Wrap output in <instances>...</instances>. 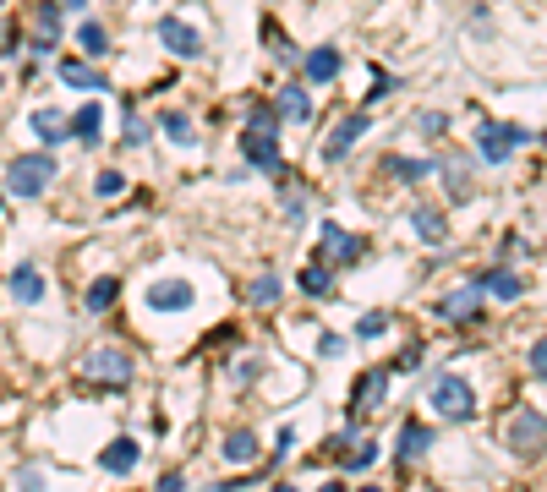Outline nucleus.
I'll return each instance as SVG.
<instances>
[{
    "label": "nucleus",
    "mask_w": 547,
    "mask_h": 492,
    "mask_svg": "<svg viewBox=\"0 0 547 492\" xmlns=\"http://www.w3.org/2000/svg\"><path fill=\"white\" fill-rule=\"evenodd\" d=\"M50 181H55V159L50 154H17L6 164V192L11 197H44Z\"/></svg>",
    "instance_id": "1"
},
{
    "label": "nucleus",
    "mask_w": 547,
    "mask_h": 492,
    "mask_svg": "<svg viewBox=\"0 0 547 492\" xmlns=\"http://www.w3.org/2000/svg\"><path fill=\"white\" fill-rule=\"evenodd\" d=\"M427 405H433L444 421H471L476 416V389L460 378V372H444V378L427 389Z\"/></svg>",
    "instance_id": "2"
},
{
    "label": "nucleus",
    "mask_w": 547,
    "mask_h": 492,
    "mask_svg": "<svg viewBox=\"0 0 547 492\" xmlns=\"http://www.w3.org/2000/svg\"><path fill=\"white\" fill-rule=\"evenodd\" d=\"M531 132L526 126H504V121H482L476 126V154H482L487 164H504L515 148H526Z\"/></svg>",
    "instance_id": "3"
},
{
    "label": "nucleus",
    "mask_w": 547,
    "mask_h": 492,
    "mask_svg": "<svg viewBox=\"0 0 547 492\" xmlns=\"http://www.w3.org/2000/svg\"><path fill=\"white\" fill-rule=\"evenodd\" d=\"M482 301H487L482 279H465L460 290H449L438 301V323H482Z\"/></svg>",
    "instance_id": "4"
},
{
    "label": "nucleus",
    "mask_w": 547,
    "mask_h": 492,
    "mask_svg": "<svg viewBox=\"0 0 547 492\" xmlns=\"http://www.w3.org/2000/svg\"><path fill=\"white\" fill-rule=\"evenodd\" d=\"M132 356H126V350H88V361H83V378L88 383H115V389H121V383H132Z\"/></svg>",
    "instance_id": "5"
},
{
    "label": "nucleus",
    "mask_w": 547,
    "mask_h": 492,
    "mask_svg": "<svg viewBox=\"0 0 547 492\" xmlns=\"http://www.w3.org/2000/svg\"><path fill=\"white\" fill-rule=\"evenodd\" d=\"M362 252H367L362 236H345L340 225H323V236H318V263L323 268H345V263H356Z\"/></svg>",
    "instance_id": "6"
},
{
    "label": "nucleus",
    "mask_w": 547,
    "mask_h": 492,
    "mask_svg": "<svg viewBox=\"0 0 547 492\" xmlns=\"http://www.w3.org/2000/svg\"><path fill=\"white\" fill-rule=\"evenodd\" d=\"M504 443H509V454H520V460L542 454V410H537V405H526V410H520V416L509 421Z\"/></svg>",
    "instance_id": "7"
},
{
    "label": "nucleus",
    "mask_w": 547,
    "mask_h": 492,
    "mask_svg": "<svg viewBox=\"0 0 547 492\" xmlns=\"http://www.w3.org/2000/svg\"><path fill=\"white\" fill-rule=\"evenodd\" d=\"M433 170L444 175V186H449V197H455V203H471V197H476V186H471V154H444V159H433Z\"/></svg>",
    "instance_id": "8"
},
{
    "label": "nucleus",
    "mask_w": 547,
    "mask_h": 492,
    "mask_svg": "<svg viewBox=\"0 0 547 492\" xmlns=\"http://www.w3.org/2000/svg\"><path fill=\"white\" fill-rule=\"evenodd\" d=\"M159 44H165V50H176V55H186V61H192V55H203V33H197L192 22H181V17H159Z\"/></svg>",
    "instance_id": "9"
},
{
    "label": "nucleus",
    "mask_w": 547,
    "mask_h": 492,
    "mask_svg": "<svg viewBox=\"0 0 547 492\" xmlns=\"http://www.w3.org/2000/svg\"><path fill=\"white\" fill-rule=\"evenodd\" d=\"M241 154H247V164H252V170H263V175H279V170H285L274 132H247V137H241Z\"/></svg>",
    "instance_id": "10"
},
{
    "label": "nucleus",
    "mask_w": 547,
    "mask_h": 492,
    "mask_svg": "<svg viewBox=\"0 0 547 492\" xmlns=\"http://www.w3.org/2000/svg\"><path fill=\"white\" fill-rule=\"evenodd\" d=\"M367 126H372L367 115H345V121L329 132V143H323V159H329V164H340V159H345V154H351V148L367 137Z\"/></svg>",
    "instance_id": "11"
},
{
    "label": "nucleus",
    "mask_w": 547,
    "mask_h": 492,
    "mask_svg": "<svg viewBox=\"0 0 547 492\" xmlns=\"http://www.w3.org/2000/svg\"><path fill=\"white\" fill-rule=\"evenodd\" d=\"M389 378H394L389 367H367L362 383H356V394H351V416H372L378 400H383V389H389Z\"/></svg>",
    "instance_id": "12"
},
{
    "label": "nucleus",
    "mask_w": 547,
    "mask_h": 492,
    "mask_svg": "<svg viewBox=\"0 0 547 492\" xmlns=\"http://www.w3.org/2000/svg\"><path fill=\"white\" fill-rule=\"evenodd\" d=\"M148 307L154 312H186L192 307V285H186V279H154V285H148Z\"/></svg>",
    "instance_id": "13"
},
{
    "label": "nucleus",
    "mask_w": 547,
    "mask_h": 492,
    "mask_svg": "<svg viewBox=\"0 0 547 492\" xmlns=\"http://www.w3.org/2000/svg\"><path fill=\"white\" fill-rule=\"evenodd\" d=\"M137 460H143V443H137V438H115L110 449L99 454V465H104L110 476H132Z\"/></svg>",
    "instance_id": "14"
},
{
    "label": "nucleus",
    "mask_w": 547,
    "mask_h": 492,
    "mask_svg": "<svg viewBox=\"0 0 547 492\" xmlns=\"http://www.w3.org/2000/svg\"><path fill=\"white\" fill-rule=\"evenodd\" d=\"M433 449V427H422V421H405L400 427V443H394V460H422V454Z\"/></svg>",
    "instance_id": "15"
},
{
    "label": "nucleus",
    "mask_w": 547,
    "mask_h": 492,
    "mask_svg": "<svg viewBox=\"0 0 547 492\" xmlns=\"http://www.w3.org/2000/svg\"><path fill=\"white\" fill-rule=\"evenodd\" d=\"M482 279V290L487 296H498V301H520L526 296V279L515 274V268H487V274H476Z\"/></svg>",
    "instance_id": "16"
},
{
    "label": "nucleus",
    "mask_w": 547,
    "mask_h": 492,
    "mask_svg": "<svg viewBox=\"0 0 547 492\" xmlns=\"http://www.w3.org/2000/svg\"><path fill=\"white\" fill-rule=\"evenodd\" d=\"M301 66H307V82H334L340 77V50H334V44H318V50L301 55Z\"/></svg>",
    "instance_id": "17"
},
{
    "label": "nucleus",
    "mask_w": 547,
    "mask_h": 492,
    "mask_svg": "<svg viewBox=\"0 0 547 492\" xmlns=\"http://www.w3.org/2000/svg\"><path fill=\"white\" fill-rule=\"evenodd\" d=\"M274 110L285 115V121H312V93L301 88V82H285L279 99H274Z\"/></svg>",
    "instance_id": "18"
},
{
    "label": "nucleus",
    "mask_w": 547,
    "mask_h": 492,
    "mask_svg": "<svg viewBox=\"0 0 547 492\" xmlns=\"http://www.w3.org/2000/svg\"><path fill=\"white\" fill-rule=\"evenodd\" d=\"M33 137H39L44 148H61V143H66V115L55 110V104H44V110H33Z\"/></svg>",
    "instance_id": "19"
},
{
    "label": "nucleus",
    "mask_w": 547,
    "mask_h": 492,
    "mask_svg": "<svg viewBox=\"0 0 547 492\" xmlns=\"http://www.w3.org/2000/svg\"><path fill=\"white\" fill-rule=\"evenodd\" d=\"M411 225H416V236H422L427 246H438V241L449 236V219L438 214L433 203H416V208H411Z\"/></svg>",
    "instance_id": "20"
},
{
    "label": "nucleus",
    "mask_w": 547,
    "mask_h": 492,
    "mask_svg": "<svg viewBox=\"0 0 547 492\" xmlns=\"http://www.w3.org/2000/svg\"><path fill=\"white\" fill-rule=\"evenodd\" d=\"M61 82H66V88H83V93H104V88H110V77H104L99 66H83V61H66Z\"/></svg>",
    "instance_id": "21"
},
{
    "label": "nucleus",
    "mask_w": 547,
    "mask_h": 492,
    "mask_svg": "<svg viewBox=\"0 0 547 492\" xmlns=\"http://www.w3.org/2000/svg\"><path fill=\"white\" fill-rule=\"evenodd\" d=\"M33 39H39V50H55V39H61V6L55 0L33 11Z\"/></svg>",
    "instance_id": "22"
},
{
    "label": "nucleus",
    "mask_w": 547,
    "mask_h": 492,
    "mask_svg": "<svg viewBox=\"0 0 547 492\" xmlns=\"http://www.w3.org/2000/svg\"><path fill=\"white\" fill-rule=\"evenodd\" d=\"M66 132H72L77 143L99 148V132H104V104H83V110H77V121L66 126Z\"/></svg>",
    "instance_id": "23"
},
{
    "label": "nucleus",
    "mask_w": 547,
    "mask_h": 492,
    "mask_svg": "<svg viewBox=\"0 0 547 492\" xmlns=\"http://www.w3.org/2000/svg\"><path fill=\"white\" fill-rule=\"evenodd\" d=\"M11 296L28 301V307H33V301H44V274H39L33 263H22L17 274H11Z\"/></svg>",
    "instance_id": "24"
},
{
    "label": "nucleus",
    "mask_w": 547,
    "mask_h": 492,
    "mask_svg": "<svg viewBox=\"0 0 547 492\" xmlns=\"http://www.w3.org/2000/svg\"><path fill=\"white\" fill-rule=\"evenodd\" d=\"M225 460L230 465H252V460H258V432H247V427L230 432V438H225Z\"/></svg>",
    "instance_id": "25"
},
{
    "label": "nucleus",
    "mask_w": 547,
    "mask_h": 492,
    "mask_svg": "<svg viewBox=\"0 0 547 492\" xmlns=\"http://www.w3.org/2000/svg\"><path fill=\"white\" fill-rule=\"evenodd\" d=\"M296 285H301V296H334V279H329V268H323V263H307V268H301V274H296Z\"/></svg>",
    "instance_id": "26"
},
{
    "label": "nucleus",
    "mask_w": 547,
    "mask_h": 492,
    "mask_svg": "<svg viewBox=\"0 0 547 492\" xmlns=\"http://www.w3.org/2000/svg\"><path fill=\"white\" fill-rule=\"evenodd\" d=\"M115 296H121V279H93L88 285V296H83V307L99 318V312H110L115 307Z\"/></svg>",
    "instance_id": "27"
},
{
    "label": "nucleus",
    "mask_w": 547,
    "mask_h": 492,
    "mask_svg": "<svg viewBox=\"0 0 547 492\" xmlns=\"http://www.w3.org/2000/svg\"><path fill=\"white\" fill-rule=\"evenodd\" d=\"M247 301H252V307H274V301H279V274H274V268H263V274L247 285Z\"/></svg>",
    "instance_id": "28"
},
{
    "label": "nucleus",
    "mask_w": 547,
    "mask_h": 492,
    "mask_svg": "<svg viewBox=\"0 0 547 492\" xmlns=\"http://www.w3.org/2000/svg\"><path fill=\"white\" fill-rule=\"evenodd\" d=\"M159 132H165L170 143H192V121H186L181 110H165V115H159Z\"/></svg>",
    "instance_id": "29"
},
{
    "label": "nucleus",
    "mask_w": 547,
    "mask_h": 492,
    "mask_svg": "<svg viewBox=\"0 0 547 492\" xmlns=\"http://www.w3.org/2000/svg\"><path fill=\"white\" fill-rule=\"evenodd\" d=\"M389 175H400V181H427V175H433V159H389Z\"/></svg>",
    "instance_id": "30"
},
{
    "label": "nucleus",
    "mask_w": 547,
    "mask_h": 492,
    "mask_svg": "<svg viewBox=\"0 0 547 492\" xmlns=\"http://www.w3.org/2000/svg\"><path fill=\"white\" fill-rule=\"evenodd\" d=\"M77 44H83V55H104L110 50V33H104L99 22H83V28H77Z\"/></svg>",
    "instance_id": "31"
},
{
    "label": "nucleus",
    "mask_w": 547,
    "mask_h": 492,
    "mask_svg": "<svg viewBox=\"0 0 547 492\" xmlns=\"http://www.w3.org/2000/svg\"><path fill=\"white\" fill-rule=\"evenodd\" d=\"M247 132H279V110H274V104H252V110H247Z\"/></svg>",
    "instance_id": "32"
},
{
    "label": "nucleus",
    "mask_w": 547,
    "mask_h": 492,
    "mask_svg": "<svg viewBox=\"0 0 547 492\" xmlns=\"http://www.w3.org/2000/svg\"><path fill=\"white\" fill-rule=\"evenodd\" d=\"M148 143V121H137L132 104H126V148H143Z\"/></svg>",
    "instance_id": "33"
},
{
    "label": "nucleus",
    "mask_w": 547,
    "mask_h": 492,
    "mask_svg": "<svg viewBox=\"0 0 547 492\" xmlns=\"http://www.w3.org/2000/svg\"><path fill=\"white\" fill-rule=\"evenodd\" d=\"M372 460H378V443H356V454H345L351 471H372Z\"/></svg>",
    "instance_id": "34"
},
{
    "label": "nucleus",
    "mask_w": 547,
    "mask_h": 492,
    "mask_svg": "<svg viewBox=\"0 0 547 492\" xmlns=\"http://www.w3.org/2000/svg\"><path fill=\"white\" fill-rule=\"evenodd\" d=\"M383 328H389V318H383V312H367V318L356 323V334H362V339H383Z\"/></svg>",
    "instance_id": "35"
},
{
    "label": "nucleus",
    "mask_w": 547,
    "mask_h": 492,
    "mask_svg": "<svg viewBox=\"0 0 547 492\" xmlns=\"http://www.w3.org/2000/svg\"><path fill=\"white\" fill-rule=\"evenodd\" d=\"M93 186H99V197H121V192H126L121 170H104V175H99V181H93Z\"/></svg>",
    "instance_id": "36"
},
{
    "label": "nucleus",
    "mask_w": 547,
    "mask_h": 492,
    "mask_svg": "<svg viewBox=\"0 0 547 492\" xmlns=\"http://www.w3.org/2000/svg\"><path fill=\"white\" fill-rule=\"evenodd\" d=\"M307 203H312V197L301 192V186H290V192H285V214H290V219H301V214H307Z\"/></svg>",
    "instance_id": "37"
},
{
    "label": "nucleus",
    "mask_w": 547,
    "mask_h": 492,
    "mask_svg": "<svg viewBox=\"0 0 547 492\" xmlns=\"http://www.w3.org/2000/svg\"><path fill=\"white\" fill-rule=\"evenodd\" d=\"M416 126H422V132H427V137H444V126H449V115H438V110H427V115H422V121H416Z\"/></svg>",
    "instance_id": "38"
},
{
    "label": "nucleus",
    "mask_w": 547,
    "mask_h": 492,
    "mask_svg": "<svg viewBox=\"0 0 547 492\" xmlns=\"http://www.w3.org/2000/svg\"><path fill=\"white\" fill-rule=\"evenodd\" d=\"M416 361H422V345H405L400 367H389V372H416Z\"/></svg>",
    "instance_id": "39"
},
{
    "label": "nucleus",
    "mask_w": 547,
    "mask_h": 492,
    "mask_svg": "<svg viewBox=\"0 0 547 492\" xmlns=\"http://www.w3.org/2000/svg\"><path fill=\"white\" fill-rule=\"evenodd\" d=\"M542 361H547V345H542V339H537V345H531V378H542V372H547Z\"/></svg>",
    "instance_id": "40"
},
{
    "label": "nucleus",
    "mask_w": 547,
    "mask_h": 492,
    "mask_svg": "<svg viewBox=\"0 0 547 492\" xmlns=\"http://www.w3.org/2000/svg\"><path fill=\"white\" fill-rule=\"evenodd\" d=\"M181 487H186V482H181V471H170L165 482H159V492H181Z\"/></svg>",
    "instance_id": "41"
},
{
    "label": "nucleus",
    "mask_w": 547,
    "mask_h": 492,
    "mask_svg": "<svg viewBox=\"0 0 547 492\" xmlns=\"http://www.w3.org/2000/svg\"><path fill=\"white\" fill-rule=\"evenodd\" d=\"M323 492H345V487H340V482H329V487H323Z\"/></svg>",
    "instance_id": "42"
},
{
    "label": "nucleus",
    "mask_w": 547,
    "mask_h": 492,
    "mask_svg": "<svg viewBox=\"0 0 547 492\" xmlns=\"http://www.w3.org/2000/svg\"><path fill=\"white\" fill-rule=\"evenodd\" d=\"M66 6H72V11H77V6H83V0H66Z\"/></svg>",
    "instance_id": "43"
},
{
    "label": "nucleus",
    "mask_w": 547,
    "mask_h": 492,
    "mask_svg": "<svg viewBox=\"0 0 547 492\" xmlns=\"http://www.w3.org/2000/svg\"><path fill=\"white\" fill-rule=\"evenodd\" d=\"M274 492H296V487H274Z\"/></svg>",
    "instance_id": "44"
},
{
    "label": "nucleus",
    "mask_w": 547,
    "mask_h": 492,
    "mask_svg": "<svg viewBox=\"0 0 547 492\" xmlns=\"http://www.w3.org/2000/svg\"><path fill=\"white\" fill-rule=\"evenodd\" d=\"M362 492H383V487H362Z\"/></svg>",
    "instance_id": "45"
}]
</instances>
